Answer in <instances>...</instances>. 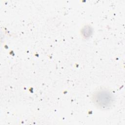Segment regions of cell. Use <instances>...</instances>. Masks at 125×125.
Returning <instances> with one entry per match:
<instances>
[{
	"instance_id": "6da1fadb",
	"label": "cell",
	"mask_w": 125,
	"mask_h": 125,
	"mask_svg": "<svg viewBox=\"0 0 125 125\" xmlns=\"http://www.w3.org/2000/svg\"><path fill=\"white\" fill-rule=\"evenodd\" d=\"M94 104L100 108H106L109 107L113 103V97L109 92L100 90L97 92L93 97Z\"/></svg>"
}]
</instances>
